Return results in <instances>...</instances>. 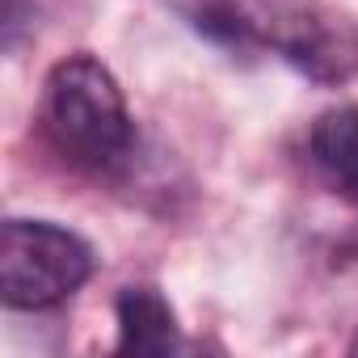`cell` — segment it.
<instances>
[{
  "mask_svg": "<svg viewBox=\"0 0 358 358\" xmlns=\"http://www.w3.org/2000/svg\"><path fill=\"white\" fill-rule=\"evenodd\" d=\"M312 160L341 199L358 203V106H337L316 118Z\"/></svg>",
  "mask_w": 358,
  "mask_h": 358,
  "instance_id": "cell-4",
  "label": "cell"
},
{
  "mask_svg": "<svg viewBox=\"0 0 358 358\" xmlns=\"http://www.w3.org/2000/svg\"><path fill=\"white\" fill-rule=\"evenodd\" d=\"M43 118L64 156L89 169H114L131 152V114L118 80L93 55H68L47 76Z\"/></svg>",
  "mask_w": 358,
  "mask_h": 358,
  "instance_id": "cell-1",
  "label": "cell"
},
{
  "mask_svg": "<svg viewBox=\"0 0 358 358\" xmlns=\"http://www.w3.org/2000/svg\"><path fill=\"white\" fill-rule=\"evenodd\" d=\"M93 274V249L47 220H9L0 232V295L9 308H55Z\"/></svg>",
  "mask_w": 358,
  "mask_h": 358,
  "instance_id": "cell-2",
  "label": "cell"
},
{
  "mask_svg": "<svg viewBox=\"0 0 358 358\" xmlns=\"http://www.w3.org/2000/svg\"><path fill=\"white\" fill-rule=\"evenodd\" d=\"M270 38L278 43V51L299 64L303 72L320 76V80H341L354 72L358 64V43L329 17H312L303 9L291 13H274L270 22Z\"/></svg>",
  "mask_w": 358,
  "mask_h": 358,
  "instance_id": "cell-3",
  "label": "cell"
},
{
  "mask_svg": "<svg viewBox=\"0 0 358 358\" xmlns=\"http://www.w3.org/2000/svg\"><path fill=\"white\" fill-rule=\"evenodd\" d=\"M177 341L173 308L152 287H127L118 295V345L127 354H164Z\"/></svg>",
  "mask_w": 358,
  "mask_h": 358,
  "instance_id": "cell-5",
  "label": "cell"
},
{
  "mask_svg": "<svg viewBox=\"0 0 358 358\" xmlns=\"http://www.w3.org/2000/svg\"><path fill=\"white\" fill-rule=\"evenodd\" d=\"M350 350H354V354H358V337H354V345H350Z\"/></svg>",
  "mask_w": 358,
  "mask_h": 358,
  "instance_id": "cell-6",
  "label": "cell"
}]
</instances>
